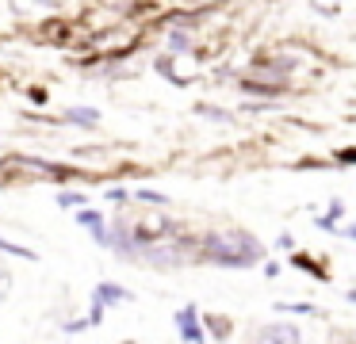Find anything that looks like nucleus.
<instances>
[{"label": "nucleus", "mask_w": 356, "mask_h": 344, "mask_svg": "<svg viewBox=\"0 0 356 344\" xmlns=\"http://www.w3.org/2000/svg\"><path fill=\"white\" fill-rule=\"evenodd\" d=\"M203 260H211L215 268H253L264 260V245L245 229H218L207 234L200 245Z\"/></svg>", "instance_id": "1"}, {"label": "nucleus", "mask_w": 356, "mask_h": 344, "mask_svg": "<svg viewBox=\"0 0 356 344\" xmlns=\"http://www.w3.org/2000/svg\"><path fill=\"white\" fill-rule=\"evenodd\" d=\"M172 321H177V336H180V341H188V344L207 341V329H203V313H200V306H195V302L180 306Z\"/></svg>", "instance_id": "2"}, {"label": "nucleus", "mask_w": 356, "mask_h": 344, "mask_svg": "<svg viewBox=\"0 0 356 344\" xmlns=\"http://www.w3.org/2000/svg\"><path fill=\"white\" fill-rule=\"evenodd\" d=\"M58 122L77 126V130H96L104 122V111H100V107H92V104H73V107H65V111H62V119H58Z\"/></svg>", "instance_id": "3"}, {"label": "nucleus", "mask_w": 356, "mask_h": 344, "mask_svg": "<svg viewBox=\"0 0 356 344\" xmlns=\"http://www.w3.org/2000/svg\"><path fill=\"white\" fill-rule=\"evenodd\" d=\"M131 290L123 287V283H115V279H100L92 287V302H100L104 310H111V306H123V302H131Z\"/></svg>", "instance_id": "4"}, {"label": "nucleus", "mask_w": 356, "mask_h": 344, "mask_svg": "<svg viewBox=\"0 0 356 344\" xmlns=\"http://www.w3.org/2000/svg\"><path fill=\"white\" fill-rule=\"evenodd\" d=\"M257 341H264V344H299L302 341V329L276 321V325H264L261 333H257Z\"/></svg>", "instance_id": "5"}, {"label": "nucleus", "mask_w": 356, "mask_h": 344, "mask_svg": "<svg viewBox=\"0 0 356 344\" xmlns=\"http://www.w3.org/2000/svg\"><path fill=\"white\" fill-rule=\"evenodd\" d=\"M131 199L134 203H146V206H169L172 203L165 191H154V188H131Z\"/></svg>", "instance_id": "6"}, {"label": "nucleus", "mask_w": 356, "mask_h": 344, "mask_svg": "<svg viewBox=\"0 0 356 344\" xmlns=\"http://www.w3.org/2000/svg\"><path fill=\"white\" fill-rule=\"evenodd\" d=\"M88 203V195L81 188H62L58 191V206H62V211H77V206H85Z\"/></svg>", "instance_id": "7"}, {"label": "nucleus", "mask_w": 356, "mask_h": 344, "mask_svg": "<svg viewBox=\"0 0 356 344\" xmlns=\"http://www.w3.org/2000/svg\"><path fill=\"white\" fill-rule=\"evenodd\" d=\"M0 252H8V256H19V260H39V252H35V249H27V245L12 241V237H4V234H0Z\"/></svg>", "instance_id": "8"}, {"label": "nucleus", "mask_w": 356, "mask_h": 344, "mask_svg": "<svg viewBox=\"0 0 356 344\" xmlns=\"http://www.w3.org/2000/svg\"><path fill=\"white\" fill-rule=\"evenodd\" d=\"M172 61H177V54H161V58L154 61V69H157V73H161L169 84H188L184 76H177V69H172Z\"/></svg>", "instance_id": "9"}, {"label": "nucleus", "mask_w": 356, "mask_h": 344, "mask_svg": "<svg viewBox=\"0 0 356 344\" xmlns=\"http://www.w3.org/2000/svg\"><path fill=\"white\" fill-rule=\"evenodd\" d=\"M73 222H77V226H85V229H92V226H100L104 222V211H96V206H77V211H73Z\"/></svg>", "instance_id": "10"}, {"label": "nucleus", "mask_w": 356, "mask_h": 344, "mask_svg": "<svg viewBox=\"0 0 356 344\" xmlns=\"http://www.w3.org/2000/svg\"><path fill=\"white\" fill-rule=\"evenodd\" d=\"M165 42H169V54H177V58L192 50V35H188V31H177V27L169 31V38H165Z\"/></svg>", "instance_id": "11"}, {"label": "nucleus", "mask_w": 356, "mask_h": 344, "mask_svg": "<svg viewBox=\"0 0 356 344\" xmlns=\"http://www.w3.org/2000/svg\"><path fill=\"white\" fill-rule=\"evenodd\" d=\"M195 115H200V119H211V122H230L234 119L230 111H222V107H215V104H195Z\"/></svg>", "instance_id": "12"}, {"label": "nucleus", "mask_w": 356, "mask_h": 344, "mask_svg": "<svg viewBox=\"0 0 356 344\" xmlns=\"http://www.w3.org/2000/svg\"><path fill=\"white\" fill-rule=\"evenodd\" d=\"M104 203L127 206V203H131V188H123V183H111V188H104Z\"/></svg>", "instance_id": "13"}, {"label": "nucleus", "mask_w": 356, "mask_h": 344, "mask_svg": "<svg viewBox=\"0 0 356 344\" xmlns=\"http://www.w3.org/2000/svg\"><path fill=\"white\" fill-rule=\"evenodd\" d=\"M241 92H249V96H280L276 84H257V81H241Z\"/></svg>", "instance_id": "14"}, {"label": "nucleus", "mask_w": 356, "mask_h": 344, "mask_svg": "<svg viewBox=\"0 0 356 344\" xmlns=\"http://www.w3.org/2000/svg\"><path fill=\"white\" fill-rule=\"evenodd\" d=\"M88 329H92V325H88V318H70L62 325V336H81V333H88Z\"/></svg>", "instance_id": "15"}, {"label": "nucleus", "mask_w": 356, "mask_h": 344, "mask_svg": "<svg viewBox=\"0 0 356 344\" xmlns=\"http://www.w3.org/2000/svg\"><path fill=\"white\" fill-rule=\"evenodd\" d=\"M207 325H215V329H207V336H230V321H222V318H207Z\"/></svg>", "instance_id": "16"}, {"label": "nucleus", "mask_w": 356, "mask_h": 344, "mask_svg": "<svg viewBox=\"0 0 356 344\" xmlns=\"http://www.w3.org/2000/svg\"><path fill=\"white\" fill-rule=\"evenodd\" d=\"M241 111H245V115H261V111H272V99H257V104H253V99H249V104H241Z\"/></svg>", "instance_id": "17"}, {"label": "nucleus", "mask_w": 356, "mask_h": 344, "mask_svg": "<svg viewBox=\"0 0 356 344\" xmlns=\"http://www.w3.org/2000/svg\"><path fill=\"white\" fill-rule=\"evenodd\" d=\"M104 313H108V310H104V306L100 302H92V306H88V325H104Z\"/></svg>", "instance_id": "18"}, {"label": "nucleus", "mask_w": 356, "mask_h": 344, "mask_svg": "<svg viewBox=\"0 0 356 344\" xmlns=\"http://www.w3.org/2000/svg\"><path fill=\"white\" fill-rule=\"evenodd\" d=\"M280 310H291V313H314V306H310V302H291V306H280Z\"/></svg>", "instance_id": "19"}, {"label": "nucleus", "mask_w": 356, "mask_h": 344, "mask_svg": "<svg viewBox=\"0 0 356 344\" xmlns=\"http://www.w3.org/2000/svg\"><path fill=\"white\" fill-rule=\"evenodd\" d=\"M341 161H345V165H348V161H356V149H345V153H341Z\"/></svg>", "instance_id": "20"}, {"label": "nucleus", "mask_w": 356, "mask_h": 344, "mask_svg": "<svg viewBox=\"0 0 356 344\" xmlns=\"http://www.w3.org/2000/svg\"><path fill=\"white\" fill-rule=\"evenodd\" d=\"M345 237H353V241H356V226H348V229H345Z\"/></svg>", "instance_id": "21"}]
</instances>
